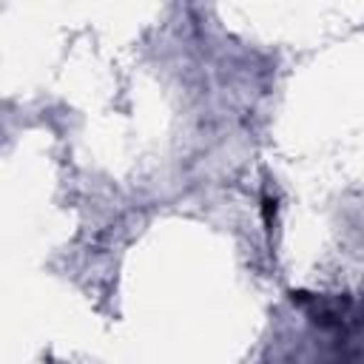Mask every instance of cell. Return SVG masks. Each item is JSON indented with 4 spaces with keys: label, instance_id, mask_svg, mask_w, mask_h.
<instances>
[{
    "label": "cell",
    "instance_id": "cell-1",
    "mask_svg": "<svg viewBox=\"0 0 364 364\" xmlns=\"http://www.w3.org/2000/svg\"><path fill=\"white\" fill-rule=\"evenodd\" d=\"M262 210H264V219L270 222V216L276 213V199H264V208Z\"/></svg>",
    "mask_w": 364,
    "mask_h": 364
}]
</instances>
